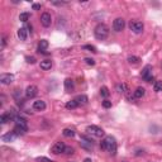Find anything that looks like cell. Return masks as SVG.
<instances>
[{
    "label": "cell",
    "mask_w": 162,
    "mask_h": 162,
    "mask_svg": "<svg viewBox=\"0 0 162 162\" xmlns=\"http://www.w3.org/2000/svg\"><path fill=\"white\" fill-rule=\"evenodd\" d=\"M100 148L103 149V151H108L110 153H115L117 151V142L115 139H114L111 135H108V137H105L104 139L101 141V143H100Z\"/></svg>",
    "instance_id": "obj_1"
},
{
    "label": "cell",
    "mask_w": 162,
    "mask_h": 162,
    "mask_svg": "<svg viewBox=\"0 0 162 162\" xmlns=\"http://www.w3.org/2000/svg\"><path fill=\"white\" fill-rule=\"evenodd\" d=\"M94 36H95L96 39L99 41H104L107 39L108 36H109V28L107 24H104V23H100L95 27L94 29Z\"/></svg>",
    "instance_id": "obj_2"
},
{
    "label": "cell",
    "mask_w": 162,
    "mask_h": 162,
    "mask_svg": "<svg viewBox=\"0 0 162 162\" xmlns=\"http://www.w3.org/2000/svg\"><path fill=\"white\" fill-rule=\"evenodd\" d=\"M142 77H143V80L144 81H147V82H151L153 80V75H152V66L151 65H146L144 66V69L142 70Z\"/></svg>",
    "instance_id": "obj_3"
},
{
    "label": "cell",
    "mask_w": 162,
    "mask_h": 162,
    "mask_svg": "<svg viewBox=\"0 0 162 162\" xmlns=\"http://www.w3.org/2000/svg\"><path fill=\"white\" fill-rule=\"evenodd\" d=\"M86 132L91 135H95V137H103L104 135V131L96 125H89L86 128Z\"/></svg>",
    "instance_id": "obj_4"
},
{
    "label": "cell",
    "mask_w": 162,
    "mask_h": 162,
    "mask_svg": "<svg viewBox=\"0 0 162 162\" xmlns=\"http://www.w3.org/2000/svg\"><path fill=\"white\" fill-rule=\"evenodd\" d=\"M38 95V87L36 85H29V86L25 89V96L28 99H32V98H36Z\"/></svg>",
    "instance_id": "obj_5"
},
{
    "label": "cell",
    "mask_w": 162,
    "mask_h": 162,
    "mask_svg": "<svg viewBox=\"0 0 162 162\" xmlns=\"http://www.w3.org/2000/svg\"><path fill=\"white\" fill-rule=\"evenodd\" d=\"M65 148H66V146H65L63 142H56L53 146H52L51 152L53 153V155H60V153H63Z\"/></svg>",
    "instance_id": "obj_6"
},
{
    "label": "cell",
    "mask_w": 162,
    "mask_h": 162,
    "mask_svg": "<svg viewBox=\"0 0 162 162\" xmlns=\"http://www.w3.org/2000/svg\"><path fill=\"white\" fill-rule=\"evenodd\" d=\"M124 27H125V22H124V19L123 18H117L115 20H114L113 29L115 32H122L123 29H124Z\"/></svg>",
    "instance_id": "obj_7"
},
{
    "label": "cell",
    "mask_w": 162,
    "mask_h": 162,
    "mask_svg": "<svg viewBox=\"0 0 162 162\" xmlns=\"http://www.w3.org/2000/svg\"><path fill=\"white\" fill-rule=\"evenodd\" d=\"M52 23V17L49 13H43L42 15H41V24L43 25V27L48 28L49 25H51Z\"/></svg>",
    "instance_id": "obj_8"
},
{
    "label": "cell",
    "mask_w": 162,
    "mask_h": 162,
    "mask_svg": "<svg viewBox=\"0 0 162 162\" xmlns=\"http://www.w3.org/2000/svg\"><path fill=\"white\" fill-rule=\"evenodd\" d=\"M129 28H131V31H133L134 33H137V34H139V33H142V31H143V24L141 22H131L129 23Z\"/></svg>",
    "instance_id": "obj_9"
},
{
    "label": "cell",
    "mask_w": 162,
    "mask_h": 162,
    "mask_svg": "<svg viewBox=\"0 0 162 162\" xmlns=\"http://www.w3.org/2000/svg\"><path fill=\"white\" fill-rule=\"evenodd\" d=\"M13 81H14V76L11 73H3L0 76V82L3 85H10Z\"/></svg>",
    "instance_id": "obj_10"
},
{
    "label": "cell",
    "mask_w": 162,
    "mask_h": 162,
    "mask_svg": "<svg viewBox=\"0 0 162 162\" xmlns=\"http://www.w3.org/2000/svg\"><path fill=\"white\" fill-rule=\"evenodd\" d=\"M48 48V41L47 39H41L38 43V52L39 53H46V49Z\"/></svg>",
    "instance_id": "obj_11"
},
{
    "label": "cell",
    "mask_w": 162,
    "mask_h": 162,
    "mask_svg": "<svg viewBox=\"0 0 162 162\" xmlns=\"http://www.w3.org/2000/svg\"><path fill=\"white\" fill-rule=\"evenodd\" d=\"M33 109L34 110H38V111H42L46 109V103L43 100H37V101L33 103Z\"/></svg>",
    "instance_id": "obj_12"
},
{
    "label": "cell",
    "mask_w": 162,
    "mask_h": 162,
    "mask_svg": "<svg viewBox=\"0 0 162 162\" xmlns=\"http://www.w3.org/2000/svg\"><path fill=\"white\" fill-rule=\"evenodd\" d=\"M15 138H17L15 133H14V132H9V133H7V134L3 135L1 141H3V142H13Z\"/></svg>",
    "instance_id": "obj_13"
},
{
    "label": "cell",
    "mask_w": 162,
    "mask_h": 162,
    "mask_svg": "<svg viewBox=\"0 0 162 162\" xmlns=\"http://www.w3.org/2000/svg\"><path fill=\"white\" fill-rule=\"evenodd\" d=\"M13 132L15 133V135L18 137V135H23L25 134V132H27V127H23V125H15L13 129Z\"/></svg>",
    "instance_id": "obj_14"
},
{
    "label": "cell",
    "mask_w": 162,
    "mask_h": 162,
    "mask_svg": "<svg viewBox=\"0 0 162 162\" xmlns=\"http://www.w3.org/2000/svg\"><path fill=\"white\" fill-rule=\"evenodd\" d=\"M144 94H146V90H144L143 87H137L135 91L133 93V98L134 99H141L144 96Z\"/></svg>",
    "instance_id": "obj_15"
},
{
    "label": "cell",
    "mask_w": 162,
    "mask_h": 162,
    "mask_svg": "<svg viewBox=\"0 0 162 162\" xmlns=\"http://www.w3.org/2000/svg\"><path fill=\"white\" fill-rule=\"evenodd\" d=\"M41 69L42 70H45V71H47V70H51V67H52V61L51 60H43V61H41Z\"/></svg>",
    "instance_id": "obj_16"
},
{
    "label": "cell",
    "mask_w": 162,
    "mask_h": 162,
    "mask_svg": "<svg viewBox=\"0 0 162 162\" xmlns=\"http://www.w3.org/2000/svg\"><path fill=\"white\" fill-rule=\"evenodd\" d=\"M73 80L72 79H66L65 80V89H66V91H69V93H71V91L73 90Z\"/></svg>",
    "instance_id": "obj_17"
},
{
    "label": "cell",
    "mask_w": 162,
    "mask_h": 162,
    "mask_svg": "<svg viewBox=\"0 0 162 162\" xmlns=\"http://www.w3.org/2000/svg\"><path fill=\"white\" fill-rule=\"evenodd\" d=\"M75 100L77 101L79 105H85V104H87V101H89V99H87L86 95H79L75 98Z\"/></svg>",
    "instance_id": "obj_18"
},
{
    "label": "cell",
    "mask_w": 162,
    "mask_h": 162,
    "mask_svg": "<svg viewBox=\"0 0 162 162\" xmlns=\"http://www.w3.org/2000/svg\"><path fill=\"white\" fill-rule=\"evenodd\" d=\"M62 134L65 135V137H67V138H72V137H75V131L71 128H65L63 131H62Z\"/></svg>",
    "instance_id": "obj_19"
},
{
    "label": "cell",
    "mask_w": 162,
    "mask_h": 162,
    "mask_svg": "<svg viewBox=\"0 0 162 162\" xmlns=\"http://www.w3.org/2000/svg\"><path fill=\"white\" fill-rule=\"evenodd\" d=\"M10 120H13V118H11V115L9 113H5V114H3V115L0 117V122H1V124H7V123L10 122Z\"/></svg>",
    "instance_id": "obj_20"
},
{
    "label": "cell",
    "mask_w": 162,
    "mask_h": 162,
    "mask_svg": "<svg viewBox=\"0 0 162 162\" xmlns=\"http://www.w3.org/2000/svg\"><path fill=\"white\" fill-rule=\"evenodd\" d=\"M27 28H20L18 31V37L20 38V41H25L27 39Z\"/></svg>",
    "instance_id": "obj_21"
},
{
    "label": "cell",
    "mask_w": 162,
    "mask_h": 162,
    "mask_svg": "<svg viewBox=\"0 0 162 162\" xmlns=\"http://www.w3.org/2000/svg\"><path fill=\"white\" fill-rule=\"evenodd\" d=\"M77 107H79V104H77V101H76L75 99L71 100V101H67V103H66V109H69V110L76 109Z\"/></svg>",
    "instance_id": "obj_22"
},
{
    "label": "cell",
    "mask_w": 162,
    "mask_h": 162,
    "mask_svg": "<svg viewBox=\"0 0 162 162\" xmlns=\"http://www.w3.org/2000/svg\"><path fill=\"white\" fill-rule=\"evenodd\" d=\"M14 122H15V125H23V127H27V120L24 119V118L22 117H17L15 119H14Z\"/></svg>",
    "instance_id": "obj_23"
},
{
    "label": "cell",
    "mask_w": 162,
    "mask_h": 162,
    "mask_svg": "<svg viewBox=\"0 0 162 162\" xmlns=\"http://www.w3.org/2000/svg\"><path fill=\"white\" fill-rule=\"evenodd\" d=\"M153 90H155L156 93H160V91H162V81L161 80L155 81V84H153Z\"/></svg>",
    "instance_id": "obj_24"
},
{
    "label": "cell",
    "mask_w": 162,
    "mask_h": 162,
    "mask_svg": "<svg viewBox=\"0 0 162 162\" xmlns=\"http://www.w3.org/2000/svg\"><path fill=\"white\" fill-rule=\"evenodd\" d=\"M139 61H141V58H139V57H137V56H129V57H128V62H129V63H132V65H137V63H139Z\"/></svg>",
    "instance_id": "obj_25"
},
{
    "label": "cell",
    "mask_w": 162,
    "mask_h": 162,
    "mask_svg": "<svg viewBox=\"0 0 162 162\" xmlns=\"http://www.w3.org/2000/svg\"><path fill=\"white\" fill-rule=\"evenodd\" d=\"M29 18H31V14H29V13H22L19 15L20 22H27V20H29Z\"/></svg>",
    "instance_id": "obj_26"
},
{
    "label": "cell",
    "mask_w": 162,
    "mask_h": 162,
    "mask_svg": "<svg viewBox=\"0 0 162 162\" xmlns=\"http://www.w3.org/2000/svg\"><path fill=\"white\" fill-rule=\"evenodd\" d=\"M100 94H101L103 98H108L109 94H110V93H109V89H108L107 86H103L101 89H100Z\"/></svg>",
    "instance_id": "obj_27"
},
{
    "label": "cell",
    "mask_w": 162,
    "mask_h": 162,
    "mask_svg": "<svg viewBox=\"0 0 162 162\" xmlns=\"http://www.w3.org/2000/svg\"><path fill=\"white\" fill-rule=\"evenodd\" d=\"M82 48L84 49H87L89 52H93V53H95L96 52V48L94 46H90V45H85V46H82Z\"/></svg>",
    "instance_id": "obj_28"
},
{
    "label": "cell",
    "mask_w": 162,
    "mask_h": 162,
    "mask_svg": "<svg viewBox=\"0 0 162 162\" xmlns=\"http://www.w3.org/2000/svg\"><path fill=\"white\" fill-rule=\"evenodd\" d=\"M73 152H75V149L72 148V147H66V148H65V151H63V153L65 155H73Z\"/></svg>",
    "instance_id": "obj_29"
},
{
    "label": "cell",
    "mask_w": 162,
    "mask_h": 162,
    "mask_svg": "<svg viewBox=\"0 0 162 162\" xmlns=\"http://www.w3.org/2000/svg\"><path fill=\"white\" fill-rule=\"evenodd\" d=\"M36 161H37V162H53L52 160H49V158L43 157V156H42V157H37V158H36Z\"/></svg>",
    "instance_id": "obj_30"
},
{
    "label": "cell",
    "mask_w": 162,
    "mask_h": 162,
    "mask_svg": "<svg viewBox=\"0 0 162 162\" xmlns=\"http://www.w3.org/2000/svg\"><path fill=\"white\" fill-rule=\"evenodd\" d=\"M103 107H104L105 109L111 108V101H109V100H104V101H103Z\"/></svg>",
    "instance_id": "obj_31"
},
{
    "label": "cell",
    "mask_w": 162,
    "mask_h": 162,
    "mask_svg": "<svg viewBox=\"0 0 162 162\" xmlns=\"http://www.w3.org/2000/svg\"><path fill=\"white\" fill-rule=\"evenodd\" d=\"M85 62H86L87 65H90V66H94V65H95V60H93V58L86 57V58H85Z\"/></svg>",
    "instance_id": "obj_32"
},
{
    "label": "cell",
    "mask_w": 162,
    "mask_h": 162,
    "mask_svg": "<svg viewBox=\"0 0 162 162\" xmlns=\"http://www.w3.org/2000/svg\"><path fill=\"white\" fill-rule=\"evenodd\" d=\"M25 60H27L28 63H36V58L31 57V56H27V57H25Z\"/></svg>",
    "instance_id": "obj_33"
},
{
    "label": "cell",
    "mask_w": 162,
    "mask_h": 162,
    "mask_svg": "<svg viewBox=\"0 0 162 162\" xmlns=\"http://www.w3.org/2000/svg\"><path fill=\"white\" fill-rule=\"evenodd\" d=\"M5 46H7V37L3 36V37H1V49L4 48Z\"/></svg>",
    "instance_id": "obj_34"
},
{
    "label": "cell",
    "mask_w": 162,
    "mask_h": 162,
    "mask_svg": "<svg viewBox=\"0 0 162 162\" xmlns=\"http://www.w3.org/2000/svg\"><path fill=\"white\" fill-rule=\"evenodd\" d=\"M32 8H33V10H39L41 9V4H33L32 5Z\"/></svg>",
    "instance_id": "obj_35"
},
{
    "label": "cell",
    "mask_w": 162,
    "mask_h": 162,
    "mask_svg": "<svg viewBox=\"0 0 162 162\" xmlns=\"http://www.w3.org/2000/svg\"><path fill=\"white\" fill-rule=\"evenodd\" d=\"M53 4H55V5H65L66 3H62V1H61V3H60V1H53Z\"/></svg>",
    "instance_id": "obj_36"
},
{
    "label": "cell",
    "mask_w": 162,
    "mask_h": 162,
    "mask_svg": "<svg viewBox=\"0 0 162 162\" xmlns=\"http://www.w3.org/2000/svg\"><path fill=\"white\" fill-rule=\"evenodd\" d=\"M84 162H91V160H90V158H85Z\"/></svg>",
    "instance_id": "obj_37"
},
{
    "label": "cell",
    "mask_w": 162,
    "mask_h": 162,
    "mask_svg": "<svg viewBox=\"0 0 162 162\" xmlns=\"http://www.w3.org/2000/svg\"><path fill=\"white\" fill-rule=\"evenodd\" d=\"M124 162H125V161H124Z\"/></svg>",
    "instance_id": "obj_38"
}]
</instances>
